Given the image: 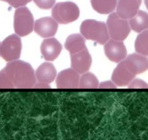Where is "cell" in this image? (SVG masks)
Returning a JSON list of instances; mask_svg holds the SVG:
<instances>
[{"mask_svg":"<svg viewBox=\"0 0 148 140\" xmlns=\"http://www.w3.org/2000/svg\"><path fill=\"white\" fill-rule=\"evenodd\" d=\"M99 88H116V85L113 82L111 81H105V82H102L100 85H99Z\"/></svg>","mask_w":148,"mask_h":140,"instance_id":"obj_25","label":"cell"},{"mask_svg":"<svg viewBox=\"0 0 148 140\" xmlns=\"http://www.w3.org/2000/svg\"><path fill=\"white\" fill-rule=\"evenodd\" d=\"M34 88H50V86L49 85V84L44 83V82H40L39 83H36L34 85Z\"/></svg>","mask_w":148,"mask_h":140,"instance_id":"obj_26","label":"cell"},{"mask_svg":"<svg viewBox=\"0 0 148 140\" xmlns=\"http://www.w3.org/2000/svg\"><path fill=\"white\" fill-rule=\"evenodd\" d=\"M142 0H118V15L124 19H130L134 16L139 10Z\"/></svg>","mask_w":148,"mask_h":140,"instance_id":"obj_12","label":"cell"},{"mask_svg":"<svg viewBox=\"0 0 148 140\" xmlns=\"http://www.w3.org/2000/svg\"><path fill=\"white\" fill-rule=\"evenodd\" d=\"M34 2L41 9L48 10L54 6L55 0H34Z\"/></svg>","mask_w":148,"mask_h":140,"instance_id":"obj_22","label":"cell"},{"mask_svg":"<svg viewBox=\"0 0 148 140\" xmlns=\"http://www.w3.org/2000/svg\"><path fill=\"white\" fill-rule=\"evenodd\" d=\"M131 29L135 32L140 33L148 28V13L143 10H139L137 13L129 19Z\"/></svg>","mask_w":148,"mask_h":140,"instance_id":"obj_17","label":"cell"},{"mask_svg":"<svg viewBox=\"0 0 148 140\" xmlns=\"http://www.w3.org/2000/svg\"><path fill=\"white\" fill-rule=\"evenodd\" d=\"M105 53L108 59L113 62L119 63L125 59L127 55V50L122 41L108 40L105 43Z\"/></svg>","mask_w":148,"mask_h":140,"instance_id":"obj_7","label":"cell"},{"mask_svg":"<svg viewBox=\"0 0 148 140\" xmlns=\"http://www.w3.org/2000/svg\"><path fill=\"white\" fill-rule=\"evenodd\" d=\"M131 72L135 75L145 72L148 69V58L139 53H133L123 60Z\"/></svg>","mask_w":148,"mask_h":140,"instance_id":"obj_11","label":"cell"},{"mask_svg":"<svg viewBox=\"0 0 148 140\" xmlns=\"http://www.w3.org/2000/svg\"><path fill=\"white\" fill-rule=\"evenodd\" d=\"M145 6H146L147 9L148 10V0H145Z\"/></svg>","mask_w":148,"mask_h":140,"instance_id":"obj_27","label":"cell"},{"mask_svg":"<svg viewBox=\"0 0 148 140\" xmlns=\"http://www.w3.org/2000/svg\"><path fill=\"white\" fill-rule=\"evenodd\" d=\"M0 47H1V42H0ZM0 55H1V53H0Z\"/></svg>","mask_w":148,"mask_h":140,"instance_id":"obj_28","label":"cell"},{"mask_svg":"<svg viewBox=\"0 0 148 140\" xmlns=\"http://www.w3.org/2000/svg\"><path fill=\"white\" fill-rule=\"evenodd\" d=\"M79 73L73 68L62 70L57 76L56 85L58 88H77L79 83Z\"/></svg>","mask_w":148,"mask_h":140,"instance_id":"obj_9","label":"cell"},{"mask_svg":"<svg viewBox=\"0 0 148 140\" xmlns=\"http://www.w3.org/2000/svg\"><path fill=\"white\" fill-rule=\"evenodd\" d=\"M135 51L137 53L148 55V29L140 32L136 37L134 43Z\"/></svg>","mask_w":148,"mask_h":140,"instance_id":"obj_19","label":"cell"},{"mask_svg":"<svg viewBox=\"0 0 148 140\" xmlns=\"http://www.w3.org/2000/svg\"><path fill=\"white\" fill-rule=\"evenodd\" d=\"M62 45L55 38L45 40L41 45V53L45 60L54 61L59 56L62 51Z\"/></svg>","mask_w":148,"mask_h":140,"instance_id":"obj_14","label":"cell"},{"mask_svg":"<svg viewBox=\"0 0 148 140\" xmlns=\"http://www.w3.org/2000/svg\"><path fill=\"white\" fill-rule=\"evenodd\" d=\"M13 84L3 69L0 71V88H14Z\"/></svg>","mask_w":148,"mask_h":140,"instance_id":"obj_21","label":"cell"},{"mask_svg":"<svg viewBox=\"0 0 148 140\" xmlns=\"http://www.w3.org/2000/svg\"><path fill=\"white\" fill-rule=\"evenodd\" d=\"M128 86L130 88H148V84L141 79H133Z\"/></svg>","mask_w":148,"mask_h":140,"instance_id":"obj_23","label":"cell"},{"mask_svg":"<svg viewBox=\"0 0 148 140\" xmlns=\"http://www.w3.org/2000/svg\"><path fill=\"white\" fill-rule=\"evenodd\" d=\"M80 10L76 4L72 2H59L54 5L52 10V18L61 24H68L76 21Z\"/></svg>","mask_w":148,"mask_h":140,"instance_id":"obj_3","label":"cell"},{"mask_svg":"<svg viewBox=\"0 0 148 140\" xmlns=\"http://www.w3.org/2000/svg\"><path fill=\"white\" fill-rule=\"evenodd\" d=\"M107 26L109 36L115 40H124L131 31L129 21L119 16L117 12H113L109 15Z\"/></svg>","mask_w":148,"mask_h":140,"instance_id":"obj_4","label":"cell"},{"mask_svg":"<svg viewBox=\"0 0 148 140\" xmlns=\"http://www.w3.org/2000/svg\"><path fill=\"white\" fill-rule=\"evenodd\" d=\"M79 87L81 88H97L99 87V81L94 74L85 72L79 80Z\"/></svg>","mask_w":148,"mask_h":140,"instance_id":"obj_20","label":"cell"},{"mask_svg":"<svg viewBox=\"0 0 148 140\" xmlns=\"http://www.w3.org/2000/svg\"><path fill=\"white\" fill-rule=\"evenodd\" d=\"M32 0H4V2H6L10 6L15 8H18L20 7L25 6L28 3L31 2Z\"/></svg>","mask_w":148,"mask_h":140,"instance_id":"obj_24","label":"cell"},{"mask_svg":"<svg viewBox=\"0 0 148 140\" xmlns=\"http://www.w3.org/2000/svg\"><path fill=\"white\" fill-rule=\"evenodd\" d=\"M34 16L30 10L25 6L20 7L14 15V29L20 37H25L34 30Z\"/></svg>","mask_w":148,"mask_h":140,"instance_id":"obj_5","label":"cell"},{"mask_svg":"<svg viewBox=\"0 0 148 140\" xmlns=\"http://www.w3.org/2000/svg\"><path fill=\"white\" fill-rule=\"evenodd\" d=\"M135 76L136 75L129 69L123 61H121L113 71L112 80L116 86H126L130 83L132 80L134 79Z\"/></svg>","mask_w":148,"mask_h":140,"instance_id":"obj_13","label":"cell"},{"mask_svg":"<svg viewBox=\"0 0 148 140\" xmlns=\"http://www.w3.org/2000/svg\"><path fill=\"white\" fill-rule=\"evenodd\" d=\"M36 78L40 82L49 84L53 82L57 76V71L51 63L45 62L41 64L36 71Z\"/></svg>","mask_w":148,"mask_h":140,"instance_id":"obj_15","label":"cell"},{"mask_svg":"<svg viewBox=\"0 0 148 140\" xmlns=\"http://www.w3.org/2000/svg\"><path fill=\"white\" fill-rule=\"evenodd\" d=\"M1 1H4V0H1Z\"/></svg>","mask_w":148,"mask_h":140,"instance_id":"obj_29","label":"cell"},{"mask_svg":"<svg viewBox=\"0 0 148 140\" xmlns=\"http://www.w3.org/2000/svg\"><path fill=\"white\" fill-rule=\"evenodd\" d=\"M71 67L79 73H85L89 69L92 63V58L87 48L71 55Z\"/></svg>","mask_w":148,"mask_h":140,"instance_id":"obj_10","label":"cell"},{"mask_svg":"<svg viewBox=\"0 0 148 140\" xmlns=\"http://www.w3.org/2000/svg\"><path fill=\"white\" fill-rule=\"evenodd\" d=\"M65 48L71 55L82 51L86 48L84 37L79 34H71L66 39Z\"/></svg>","mask_w":148,"mask_h":140,"instance_id":"obj_16","label":"cell"},{"mask_svg":"<svg viewBox=\"0 0 148 140\" xmlns=\"http://www.w3.org/2000/svg\"><path fill=\"white\" fill-rule=\"evenodd\" d=\"M118 0H91L92 8L100 14H109L115 10Z\"/></svg>","mask_w":148,"mask_h":140,"instance_id":"obj_18","label":"cell"},{"mask_svg":"<svg viewBox=\"0 0 148 140\" xmlns=\"http://www.w3.org/2000/svg\"><path fill=\"white\" fill-rule=\"evenodd\" d=\"M58 28V23L51 17L39 18L34 23V31L42 37L47 38L55 36Z\"/></svg>","mask_w":148,"mask_h":140,"instance_id":"obj_8","label":"cell"},{"mask_svg":"<svg viewBox=\"0 0 148 140\" xmlns=\"http://www.w3.org/2000/svg\"><path fill=\"white\" fill-rule=\"evenodd\" d=\"M15 88H31L36 83V78L31 65L21 60L10 61L4 68Z\"/></svg>","mask_w":148,"mask_h":140,"instance_id":"obj_1","label":"cell"},{"mask_svg":"<svg viewBox=\"0 0 148 140\" xmlns=\"http://www.w3.org/2000/svg\"><path fill=\"white\" fill-rule=\"evenodd\" d=\"M82 36L86 40L95 41L100 45H104L109 40L108 26L102 21L96 20H85L80 27Z\"/></svg>","mask_w":148,"mask_h":140,"instance_id":"obj_2","label":"cell"},{"mask_svg":"<svg viewBox=\"0 0 148 140\" xmlns=\"http://www.w3.org/2000/svg\"><path fill=\"white\" fill-rule=\"evenodd\" d=\"M22 50V43L18 34H12L5 38L1 43L0 53L7 61H12L20 58Z\"/></svg>","mask_w":148,"mask_h":140,"instance_id":"obj_6","label":"cell"}]
</instances>
